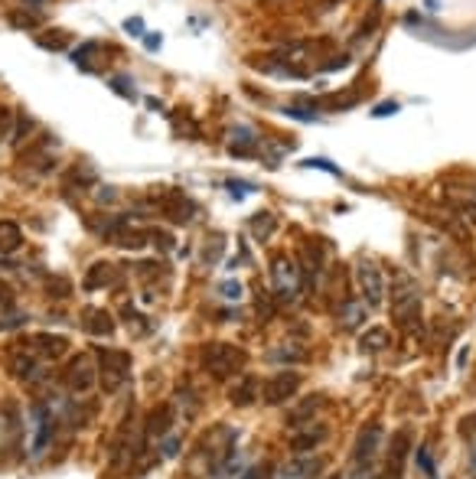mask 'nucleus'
I'll return each instance as SVG.
<instances>
[{
    "instance_id": "1",
    "label": "nucleus",
    "mask_w": 476,
    "mask_h": 479,
    "mask_svg": "<svg viewBox=\"0 0 476 479\" xmlns=\"http://www.w3.org/2000/svg\"><path fill=\"white\" fill-rule=\"evenodd\" d=\"M199 365L213 382H229L245 372L248 353L235 343H206L199 349Z\"/></svg>"
},
{
    "instance_id": "2",
    "label": "nucleus",
    "mask_w": 476,
    "mask_h": 479,
    "mask_svg": "<svg viewBox=\"0 0 476 479\" xmlns=\"http://www.w3.org/2000/svg\"><path fill=\"white\" fill-rule=\"evenodd\" d=\"M421 310H424L421 290H417L411 280H405V284L395 290V297H391V319H395L401 329H415L417 323H421Z\"/></svg>"
},
{
    "instance_id": "3",
    "label": "nucleus",
    "mask_w": 476,
    "mask_h": 479,
    "mask_svg": "<svg viewBox=\"0 0 476 479\" xmlns=\"http://www.w3.org/2000/svg\"><path fill=\"white\" fill-rule=\"evenodd\" d=\"M98 372H102L105 391H118V388L131 379V353L98 345Z\"/></svg>"
},
{
    "instance_id": "4",
    "label": "nucleus",
    "mask_w": 476,
    "mask_h": 479,
    "mask_svg": "<svg viewBox=\"0 0 476 479\" xmlns=\"http://www.w3.org/2000/svg\"><path fill=\"white\" fill-rule=\"evenodd\" d=\"M271 284L278 300H297L300 294V264L290 258H274L271 261Z\"/></svg>"
},
{
    "instance_id": "5",
    "label": "nucleus",
    "mask_w": 476,
    "mask_h": 479,
    "mask_svg": "<svg viewBox=\"0 0 476 479\" xmlns=\"http://www.w3.org/2000/svg\"><path fill=\"white\" fill-rule=\"evenodd\" d=\"M300 391V372L294 369H284V372H274L271 379L261 385V401L264 404H284Z\"/></svg>"
},
{
    "instance_id": "6",
    "label": "nucleus",
    "mask_w": 476,
    "mask_h": 479,
    "mask_svg": "<svg viewBox=\"0 0 476 479\" xmlns=\"http://www.w3.org/2000/svg\"><path fill=\"white\" fill-rule=\"evenodd\" d=\"M95 379H98V369L92 365L88 355H72L69 365L62 369V385H66L69 391H76V395L88 391V388L95 385Z\"/></svg>"
},
{
    "instance_id": "7",
    "label": "nucleus",
    "mask_w": 476,
    "mask_h": 479,
    "mask_svg": "<svg viewBox=\"0 0 476 479\" xmlns=\"http://www.w3.org/2000/svg\"><path fill=\"white\" fill-rule=\"evenodd\" d=\"M356 280H359V290H362V300L369 307H379L385 300V278H382V268L375 261H359L356 268Z\"/></svg>"
},
{
    "instance_id": "8",
    "label": "nucleus",
    "mask_w": 476,
    "mask_h": 479,
    "mask_svg": "<svg viewBox=\"0 0 476 479\" xmlns=\"http://www.w3.org/2000/svg\"><path fill=\"white\" fill-rule=\"evenodd\" d=\"M157 206H160L163 215H167L170 222H177V225H186V222H193L196 206H193V202H189L183 193H179V189H163V193H157Z\"/></svg>"
},
{
    "instance_id": "9",
    "label": "nucleus",
    "mask_w": 476,
    "mask_h": 479,
    "mask_svg": "<svg viewBox=\"0 0 476 479\" xmlns=\"http://www.w3.org/2000/svg\"><path fill=\"white\" fill-rule=\"evenodd\" d=\"M379 447H382V427H379V424L362 427L356 437V447H352V463H356V466H369V463L379 456Z\"/></svg>"
},
{
    "instance_id": "10",
    "label": "nucleus",
    "mask_w": 476,
    "mask_h": 479,
    "mask_svg": "<svg viewBox=\"0 0 476 479\" xmlns=\"http://www.w3.org/2000/svg\"><path fill=\"white\" fill-rule=\"evenodd\" d=\"M326 434L330 430L323 427V424H316V420H310V424H300V427H294V434H290V450L294 454H310V450H316V447L326 440Z\"/></svg>"
},
{
    "instance_id": "11",
    "label": "nucleus",
    "mask_w": 476,
    "mask_h": 479,
    "mask_svg": "<svg viewBox=\"0 0 476 479\" xmlns=\"http://www.w3.org/2000/svg\"><path fill=\"white\" fill-rule=\"evenodd\" d=\"M30 353L43 355V359H59V355L69 353V339L52 336V333H33L30 336Z\"/></svg>"
},
{
    "instance_id": "12",
    "label": "nucleus",
    "mask_w": 476,
    "mask_h": 479,
    "mask_svg": "<svg viewBox=\"0 0 476 479\" xmlns=\"http://www.w3.org/2000/svg\"><path fill=\"white\" fill-rule=\"evenodd\" d=\"M82 329H85L88 336H111V333H114V317H111L108 310L88 307V310L82 313Z\"/></svg>"
},
{
    "instance_id": "13",
    "label": "nucleus",
    "mask_w": 476,
    "mask_h": 479,
    "mask_svg": "<svg viewBox=\"0 0 476 479\" xmlns=\"http://www.w3.org/2000/svg\"><path fill=\"white\" fill-rule=\"evenodd\" d=\"M147 437H167L173 427V404H157L150 414H147Z\"/></svg>"
},
{
    "instance_id": "14",
    "label": "nucleus",
    "mask_w": 476,
    "mask_h": 479,
    "mask_svg": "<svg viewBox=\"0 0 476 479\" xmlns=\"http://www.w3.org/2000/svg\"><path fill=\"white\" fill-rule=\"evenodd\" d=\"M258 398H261V385H258L255 375H242V382L229 391V401L235 404V408H248V404H255Z\"/></svg>"
},
{
    "instance_id": "15",
    "label": "nucleus",
    "mask_w": 476,
    "mask_h": 479,
    "mask_svg": "<svg viewBox=\"0 0 476 479\" xmlns=\"http://www.w3.org/2000/svg\"><path fill=\"white\" fill-rule=\"evenodd\" d=\"M362 323H366V303H359V300L343 303V310L336 313V326H340L343 333H352V329H359Z\"/></svg>"
},
{
    "instance_id": "16",
    "label": "nucleus",
    "mask_w": 476,
    "mask_h": 479,
    "mask_svg": "<svg viewBox=\"0 0 476 479\" xmlns=\"http://www.w3.org/2000/svg\"><path fill=\"white\" fill-rule=\"evenodd\" d=\"M323 408V395H307L300 404H294V411L287 414V424L290 427H300V424H310L316 418V411Z\"/></svg>"
},
{
    "instance_id": "17",
    "label": "nucleus",
    "mask_w": 476,
    "mask_h": 479,
    "mask_svg": "<svg viewBox=\"0 0 476 479\" xmlns=\"http://www.w3.org/2000/svg\"><path fill=\"white\" fill-rule=\"evenodd\" d=\"M36 418L40 420H36V437H33V447H30V450H33V456H43L49 440H52V430H56V420H52L43 408L36 411Z\"/></svg>"
},
{
    "instance_id": "18",
    "label": "nucleus",
    "mask_w": 476,
    "mask_h": 479,
    "mask_svg": "<svg viewBox=\"0 0 476 479\" xmlns=\"http://www.w3.org/2000/svg\"><path fill=\"white\" fill-rule=\"evenodd\" d=\"M391 345V333L385 326H369L362 336H359V349L362 353H385Z\"/></svg>"
},
{
    "instance_id": "19",
    "label": "nucleus",
    "mask_w": 476,
    "mask_h": 479,
    "mask_svg": "<svg viewBox=\"0 0 476 479\" xmlns=\"http://www.w3.org/2000/svg\"><path fill=\"white\" fill-rule=\"evenodd\" d=\"M316 470H320V460H314V456H297V460H290L287 466H284L278 479H314Z\"/></svg>"
},
{
    "instance_id": "20",
    "label": "nucleus",
    "mask_w": 476,
    "mask_h": 479,
    "mask_svg": "<svg viewBox=\"0 0 476 479\" xmlns=\"http://www.w3.org/2000/svg\"><path fill=\"white\" fill-rule=\"evenodd\" d=\"M111 280H114V264H108V261H98V264H92L85 274V280H82V287L85 290H98V287H108Z\"/></svg>"
},
{
    "instance_id": "21",
    "label": "nucleus",
    "mask_w": 476,
    "mask_h": 479,
    "mask_svg": "<svg viewBox=\"0 0 476 479\" xmlns=\"http://www.w3.org/2000/svg\"><path fill=\"white\" fill-rule=\"evenodd\" d=\"M10 369H13V375L23 379V382L40 379V365H36V359L30 353H13L10 355Z\"/></svg>"
},
{
    "instance_id": "22",
    "label": "nucleus",
    "mask_w": 476,
    "mask_h": 479,
    "mask_svg": "<svg viewBox=\"0 0 476 479\" xmlns=\"http://www.w3.org/2000/svg\"><path fill=\"white\" fill-rule=\"evenodd\" d=\"M411 450V434L408 430H398L395 434V440H391V450H388V460H391V473H395V479H398L401 473V463H405V454Z\"/></svg>"
},
{
    "instance_id": "23",
    "label": "nucleus",
    "mask_w": 476,
    "mask_h": 479,
    "mask_svg": "<svg viewBox=\"0 0 476 479\" xmlns=\"http://www.w3.org/2000/svg\"><path fill=\"white\" fill-rule=\"evenodd\" d=\"M20 242H23V232H20V225H17V222H10V219H4V222H0V254L17 252V248H20Z\"/></svg>"
},
{
    "instance_id": "24",
    "label": "nucleus",
    "mask_w": 476,
    "mask_h": 479,
    "mask_svg": "<svg viewBox=\"0 0 476 479\" xmlns=\"http://www.w3.org/2000/svg\"><path fill=\"white\" fill-rule=\"evenodd\" d=\"M300 271H307L310 284L323 274V252H320V244H304V268Z\"/></svg>"
},
{
    "instance_id": "25",
    "label": "nucleus",
    "mask_w": 476,
    "mask_h": 479,
    "mask_svg": "<svg viewBox=\"0 0 476 479\" xmlns=\"http://www.w3.org/2000/svg\"><path fill=\"white\" fill-rule=\"evenodd\" d=\"M248 228H251V235H255L258 242H268V238H271V232L278 228V219H274L271 212H258V215H251Z\"/></svg>"
},
{
    "instance_id": "26",
    "label": "nucleus",
    "mask_w": 476,
    "mask_h": 479,
    "mask_svg": "<svg viewBox=\"0 0 476 479\" xmlns=\"http://www.w3.org/2000/svg\"><path fill=\"white\" fill-rule=\"evenodd\" d=\"M46 297L66 300V297H72V284H69L66 278H46Z\"/></svg>"
},
{
    "instance_id": "27",
    "label": "nucleus",
    "mask_w": 476,
    "mask_h": 479,
    "mask_svg": "<svg viewBox=\"0 0 476 479\" xmlns=\"http://www.w3.org/2000/svg\"><path fill=\"white\" fill-rule=\"evenodd\" d=\"M121 313H124V317H128V326L131 329H137V333H141V336H144L147 329H150V323H144V313H137L134 307H131V303H124V307H121Z\"/></svg>"
},
{
    "instance_id": "28",
    "label": "nucleus",
    "mask_w": 476,
    "mask_h": 479,
    "mask_svg": "<svg viewBox=\"0 0 476 479\" xmlns=\"http://www.w3.org/2000/svg\"><path fill=\"white\" fill-rule=\"evenodd\" d=\"M108 85H111V92H118L121 98H131V101H134V88H131V78H128V76H111Z\"/></svg>"
},
{
    "instance_id": "29",
    "label": "nucleus",
    "mask_w": 476,
    "mask_h": 479,
    "mask_svg": "<svg viewBox=\"0 0 476 479\" xmlns=\"http://www.w3.org/2000/svg\"><path fill=\"white\" fill-rule=\"evenodd\" d=\"M36 42H40V46H43V49H66V33H59V36H36Z\"/></svg>"
},
{
    "instance_id": "30",
    "label": "nucleus",
    "mask_w": 476,
    "mask_h": 479,
    "mask_svg": "<svg viewBox=\"0 0 476 479\" xmlns=\"http://www.w3.org/2000/svg\"><path fill=\"white\" fill-rule=\"evenodd\" d=\"M30 131H33V121H30L23 111H20V124H17V131H13V137H10V141H13V143H23Z\"/></svg>"
},
{
    "instance_id": "31",
    "label": "nucleus",
    "mask_w": 476,
    "mask_h": 479,
    "mask_svg": "<svg viewBox=\"0 0 476 479\" xmlns=\"http://www.w3.org/2000/svg\"><path fill=\"white\" fill-rule=\"evenodd\" d=\"M271 359H278V362H304L307 353H300V349H274Z\"/></svg>"
},
{
    "instance_id": "32",
    "label": "nucleus",
    "mask_w": 476,
    "mask_h": 479,
    "mask_svg": "<svg viewBox=\"0 0 476 479\" xmlns=\"http://www.w3.org/2000/svg\"><path fill=\"white\" fill-rule=\"evenodd\" d=\"M10 23L20 26V30H33V26H40V17H30V13H10Z\"/></svg>"
},
{
    "instance_id": "33",
    "label": "nucleus",
    "mask_w": 476,
    "mask_h": 479,
    "mask_svg": "<svg viewBox=\"0 0 476 479\" xmlns=\"http://www.w3.org/2000/svg\"><path fill=\"white\" fill-rule=\"evenodd\" d=\"M304 167H310V170H326V173H333V177H340V170L333 167L330 160H323V157H314V160H304Z\"/></svg>"
},
{
    "instance_id": "34",
    "label": "nucleus",
    "mask_w": 476,
    "mask_h": 479,
    "mask_svg": "<svg viewBox=\"0 0 476 479\" xmlns=\"http://www.w3.org/2000/svg\"><path fill=\"white\" fill-rule=\"evenodd\" d=\"M124 33H128V36H141V40H144V20H141V17H128V20H124Z\"/></svg>"
},
{
    "instance_id": "35",
    "label": "nucleus",
    "mask_w": 476,
    "mask_h": 479,
    "mask_svg": "<svg viewBox=\"0 0 476 479\" xmlns=\"http://www.w3.org/2000/svg\"><path fill=\"white\" fill-rule=\"evenodd\" d=\"M258 317H261V323H268V319L274 317V303H271V297H258Z\"/></svg>"
},
{
    "instance_id": "36",
    "label": "nucleus",
    "mask_w": 476,
    "mask_h": 479,
    "mask_svg": "<svg viewBox=\"0 0 476 479\" xmlns=\"http://www.w3.org/2000/svg\"><path fill=\"white\" fill-rule=\"evenodd\" d=\"M150 238H153V244H157V248L173 252V235H170V232H150Z\"/></svg>"
},
{
    "instance_id": "37",
    "label": "nucleus",
    "mask_w": 476,
    "mask_h": 479,
    "mask_svg": "<svg viewBox=\"0 0 476 479\" xmlns=\"http://www.w3.org/2000/svg\"><path fill=\"white\" fill-rule=\"evenodd\" d=\"M460 434H463V437H476V414H467V418L460 420Z\"/></svg>"
},
{
    "instance_id": "38",
    "label": "nucleus",
    "mask_w": 476,
    "mask_h": 479,
    "mask_svg": "<svg viewBox=\"0 0 476 479\" xmlns=\"http://www.w3.org/2000/svg\"><path fill=\"white\" fill-rule=\"evenodd\" d=\"M417 466H421V470H424L427 473V476H437V473H434V463H431V456H427V450H424V447H421V450H417Z\"/></svg>"
},
{
    "instance_id": "39",
    "label": "nucleus",
    "mask_w": 476,
    "mask_h": 479,
    "mask_svg": "<svg viewBox=\"0 0 476 479\" xmlns=\"http://www.w3.org/2000/svg\"><path fill=\"white\" fill-rule=\"evenodd\" d=\"M242 479H271V466H268V463H261V466H255V470H248Z\"/></svg>"
},
{
    "instance_id": "40",
    "label": "nucleus",
    "mask_w": 476,
    "mask_h": 479,
    "mask_svg": "<svg viewBox=\"0 0 476 479\" xmlns=\"http://www.w3.org/2000/svg\"><path fill=\"white\" fill-rule=\"evenodd\" d=\"M222 294L229 297V300H238V297H242V284H238V280H225V284H222Z\"/></svg>"
},
{
    "instance_id": "41",
    "label": "nucleus",
    "mask_w": 476,
    "mask_h": 479,
    "mask_svg": "<svg viewBox=\"0 0 476 479\" xmlns=\"http://www.w3.org/2000/svg\"><path fill=\"white\" fill-rule=\"evenodd\" d=\"M395 111H398V101H385V105H379L372 114L375 118H388V114H395Z\"/></svg>"
},
{
    "instance_id": "42",
    "label": "nucleus",
    "mask_w": 476,
    "mask_h": 479,
    "mask_svg": "<svg viewBox=\"0 0 476 479\" xmlns=\"http://www.w3.org/2000/svg\"><path fill=\"white\" fill-rule=\"evenodd\" d=\"M160 36H157V33H144V49L147 52H157V49H160Z\"/></svg>"
},
{
    "instance_id": "43",
    "label": "nucleus",
    "mask_w": 476,
    "mask_h": 479,
    "mask_svg": "<svg viewBox=\"0 0 476 479\" xmlns=\"http://www.w3.org/2000/svg\"><path fill=\"white\" fill-rule=\"evenodd\" d=\"M0 307H13V290L0 280Z\"/></svg>"
},
{
    "instance_id": "44",
    "label": "nucleus",
    "mask_w": 476,
    "mask_h": 479,
    "mask_svg": "<svg viewBox=\"0 0 476 479\" xmlns=\"http://www.w3.org/2000/svg\"><path fill=\"white\" fill-rule=\"evenodd\" d=\"M229 189H232V196H238V199H242L245 193H251V186L248 183H229Z\"/></svg>"
},
{
    "instance_id": "45",
    "label": "nucleus",
    "mask_w": 476,
    "mask_h": 479,
    "mask_svg": "<svg viewBox=\"0 0 476 479\" xmlns=\"http://www.w3.org/2000/svg\"><path fill=\"white\" fill-rule=\"evenodd\" d=\"M179 454V440L173 437V440H167V444H163V456H177Z\"/></svg>"
},
{
    "instance_id": "46",
    "label": "nucleus",
    "mask_w": 476,
    "mask_h": 479,
    "mask_svg": "<svg viewBox=\"0 0 476 479\" xmlns=\"http://www.w3.org/2000/svg\"><path fill=\"white\" fill-rule=\"evenodd\" d=\"M23 319L26 317H10V319H4V323H0V329H17V326H23Z\"/></svg>"
},
{
    "instance_id": "47",
    "label": "nucleus",
    "mask_w": 476,
    "mask_h": 479,
    "mask_svg": "<svg viewBox=\"0 0 476 479\" xmlns=\"http://www.w3.org/2000/svg\"><path fill=\"white\" fill-rule=\"evenodd\" d=\"M343 66H349V56H336V59H333L326 69H330V72H333V69H343Z\"/></svg>"
},
{
    "instance_id": "48",
    "label": "nucleus",
    "mask_w": 476,
    "mask_h": 479,
    "mask_svg": "<svg viewBox=\"0 0 476 479\" xmlns=\"http://www.w3.org/2000/svg\"><path fill=\"white\" fill-rule=\"evenodd\" d=\"M222 254V242L215 238V244H209V252H206V258H219Z\"/></svg>"
},
{
    "instance_id": "49",
    "label": "nucleus",
    "mask_w": 476,
    "mask_h": 479,
    "mask_svg": "<svg viewBox=\"0 0 476 479\" xmlns=\"http://www.w3.org/2000/svg\"><path fill=\"white\" fill-rule=\"evenodd\" d=\"M470 473L476 476V440H473V450H470Z\"/></svg>"
},
{
    "instance_id": "50",
    "label": "nucleus",
    "mask_w": 476,
    "mask_h": 479,
    "mask_svg": "<svg viewBox=\"0 0 476 479\" xmlns=\"http://www.w3.org/2000/svg\"><path fill=\"white\" fill-rule=\"evenodd\" d=\"M147 108H150V111H163V105L157 98H147Z\"/></svg>"
},
{
    "instance_id": "51",
    "label": "nucleus",
    "mask_w": 476,
    "mask_h": 479,
    "mask_svg": "<svg viewBox=\"0 0 476 479\" xmlns=\"http://www.w3.org/2000/svg\"><path fill=\"white\" fill-rule=\"evenodd\" d=\"M326 479H343V476H340V473H333V476H326Z\"/></svg>"
},
{
    "instance_id": "52",
    "label": "nucleus",
    "mask_w": 476,
    "mask_h": 479,
    "mask_svg": "<svg viewBox=\"0 0 476 479\" xmlns=\"http://www.w3.org/2000/svg\"><path fill=\"white\" fill-rule=\"evenodd\" d=\"M375 479H391V476H375Z\"/></svg>"
}]
</instances>
